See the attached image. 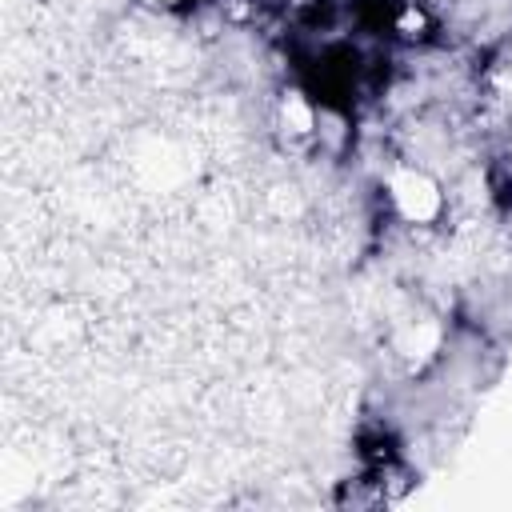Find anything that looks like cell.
Segmentation results:
<instances>
[{
  "label": "cell",
  "instance_id": "1",
  "mask_svg": "<svg viewBox=\"0 0 512 512\" xmlns=\"http://www.w3.org/2000/svg\"><path fill=\"white\" fill-rule=\"evenodd\" d=\"M384 208L408 228H432L440 224L448 196L424 164H396L384 176Z\"/></svg>",
  "mask_w": 512,
  "mask_h": 512
},
{
  "label": "cell",
  "instance_id": "2",
  "mask_svg": "<svg viewBox=\"0 0 512 512\" xmlns=\"http://www.w3.org/2000/svg\"><path fill=\"white\" fill-rule=\"evenodd\" d=\"M140 4H148V8H156V12H188L196 0H140Z\"/></svg>",
  "mask_w": 512,
  "mask_h": 512
}]
</instances>
